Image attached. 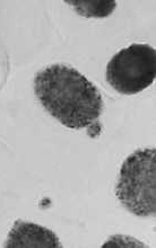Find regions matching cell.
I'll return each instance as SVG.
<instances>
[{"label":"cell","mask_w":156,"mask_h":248,"mask_svg":"<svg viewBox=\"0 0 156 248\" xmlns=\"http://www.w3.org/2000/svg\"><path fill=\"white\" fill-rule=\"evenodd\" d=\"M34 93L44 109L69 129L81 130L92 125L104 109L98 87L66 64H51L37 72Z\"/></svg>","instance_id":"cell-1"},{"label":"cell","mask_w":156,"mask_h":248,"mask_svg":"<svg viewBox=\"0 0 156 248\" xmlns=\"http://www.w3.org/2000/svg\"><path fill=\"white\" fill-rule=\"evenodd\" d=\"M116 195L128 211L137 217L156 215V150L138 149L123 161Z\"/></svg>","instance_id":"cell-2"},{"label":"cell","mask_w":156,"mask_h":248,"mask_svg":"<svg viewBox=\"0 0 156 248\" xmlns=\"http://www.w3.org/2000/svg\"><path fill=\"white\" fill-rule=\"evenodd\" d=\"M106 80L123 95H134L153 84L156 77V51L148 44H131L109 61Z\"/></svg>","instance_id":"cell-3"},{"label":"cell","mask_w":156,"mask_h":248,"mask_svg":"<svg viewBox=\"0 0 156 248\" xmlns=\"http://www.w3.org/2000/svg\"><path fill=\"white\" fill-rule=\"evenodd\" d=\"M8 248H59L60 240L46 227L16 220L6 242Z\"/></svg>","instance_id":"cell-4"},{"label":"cell","mask_w":156,"mask_h":248,"mask_svg":"<svg viewBox=\"0 0 156 248\" xmlns=\"http://www.w3.org/2000/svg\"><path fill=\"white\" fill-rule=\"evenodd\" d=\"M84 17H107L116 9V1H67Z\"/></svg>","instance_id":"cell-5"}]
</instances>
